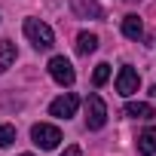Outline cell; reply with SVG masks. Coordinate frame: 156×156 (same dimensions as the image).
Masks as SVG:
<instances>
[{
	"label": "cell",
	"instance_id": "cell-3",
	"mask_svg": "<svg viewBox=\"0 0 156 156\" xmlns=\"http://www.w3.org/2000/svg\"><path fill=\"white\" fill-rule=\"evenodd\" d=\"M104 122H107V104L101 101V95H89L86 98V126L92 132H98V129H104Z\"/></svg>",
	"mask_w": 156,
	"mask_h": 156
},
{
	"label": "cell",
	"instance_id": "cell-10",
	"mask_svg": "<svg viewBox=\"0 0 156 156\" xmlns=\"http://www.w3.org/2000/svg\"><path fill=\"white\" fill-rule=\"evenodd\" d=\"M16 61V43L12 40H0V73H6Z\"/></svg>",
	"mask_w": 156,
	"mask_h": 156
},
{
	"label": "cell",
	"instance_id": "cell-8",
	"mask_svg": "<svg viewBox=\"0 0 156 156\" xmlns=\"http://www.w3.org/2000/svg\"><path fill=\"white\" fill-rule=\"evenodd\" d=\"M126 116H132V119H153L156 110L150 104H144V101H129L126 104Z\"/></svg>",
	"mask_w": 156,
	"mask_h": 156
},
{
	"label": "cell",
	"instance_id": "cell-1",
	"mask_svg": "<svg viewBox=\"0 0 156 156\" xmlns=\"http://www.w3.org/2000/svg\"><path fill=\"white\" fill-rule=\"evenodd\" d=\"M25 37L31 40L34 49H52V46H55L52 28H49L46 22H40V19H25Z\"/></svg>",
	"mask_w": 156,
	"mask_h": 156
},
{
	"label": "cell",
	"instance_id": "cell-17",
	"mask_svg": "<svg viewBox=\"0 0 156 156\" xmlns=\"http://www.w3.org/2000/svg\"><path fill=\"white\" fill-rule=\"evenodd\" d=\"M19 156H34V153H19Z\"/></svg>",
	"mask_w": 156,
	"mask_h": 156
},
{
	"label": "cell",
	"instance_id": "cell-13",
	"mask_svg": "<svg viewBox=\"0 0 156 156\" xmlns=\"http://www.w3.org/2000/svg\"><path fill=\"white\" fill-rule=\"evenodd\" d=\"M12 141H16V126L0 122V147H9Z\"/></svg>",
	"mask_w": 156,
	"mask_h": 156
},
{
	"label": "cell",
	"instance_id": "cell-9",
	"mask_svg": "<svg viewBox=\"0 0 156 156\" xmlns=\"http://www.w3.org/2000/svg\"><path fill=\"white\" fill-rule=\"evenodd\" d=\"M138 153L141 156H156V129H147L138 135Z\"/></svg>",
	"mask_w": 156,
	"mask_h": 156
},
{
	"label": "cell",
	"instance_id": "cell-2",
	"mask_svg": "<svg viewBox=\"0 0 156 156\" xmlns=\"http://www.w3.org/2000/svg\"><path fill=\"white\" fill-rule=\"evenodd\" d=\"M31 141H34L40 150H55V147L61 144V132H58V126L37 122V126L31 129Z\"/></svg>",
	"mask_w": 156,
	"mask_h": 156
},
{
	"label": "cell",
	"instance_id": "cell-12",
	"mask_svg": "<svg viewBox=\"0 0 156 156\" xmlns=\"http://www.w3.org/2000/svg\"><path fill=\"white\" fill-rule=\"evenodd\" d=\"M122 34H126L129 40H138V37L144 34V25H141V19H138V16H126V19H122Z\"/></svg>",
	"mask_w": 156,
	"mask_h": 156
},
{
	"label": "cell",
	"instance_id": "cell-5",
	"mask_svg": "<svg viewBox=\"0 0 156 156\" xmlns=\"http://www.w3.org/2000/svg\"><path fill=\"white\" fill-rule=\"evenodd\" d=\"M138 86H141L138 70H135L132 64H122V67H119V73H116V92H119L122 98H129V95H135V92H138Z\"/></svg>",
	"mask_w": 156,
	"mask_h": 156
},
{
	"label": "cell",
	"instance_id": "cell-4",
	"mask_svg": "<svg viewBox=\"0 0 156 156\" xmlns=\"http://www.w3.org/2000/svg\"><path fill=\"white\" fill-rule=\"evenodd\" d=\"M49 76H52L58 86H73V80H76L73 64H70L64 55H52V58H49Z\"/></svg>",
	"mask_w": 156,
	"mask_h": 156
},
{
	"label": "cell",
	"instance_id": "cell-11",
	"mask_svg": "<svg viewBox=\"0 0 156 156\" xmlns=\"http://www.w3.org/2000/svg\"><path fill=\"white\" fill-rule=\"evenodd\" d=\"M95 49H98V37H95V34L83 31L80 37H76V52H80V55H92Z\"/></svg>",
	"mask_w": 156,
	"mask_h": 156
},
{
	"label": "cell",
	"instance_id": "cell-14",
	"mask_svg": "<svg viewBox=\"0 0 156 156\" xmlns=\"http://www.w3.org/2000/svg\"><path fill=\"white\" fill-rule=\"evenodd\" d=\"M107 80H110V64H98L95 73H92V83H95V86H104Z\"/></svg>",
	"mask_w": 156,
	"mask_h": 156
},
{
	"label": "cell",
	"instance_id": "cell-7",
	"mask_svg": "<svg viewBox=\"0 0 156 156\" xmlns=\"http://www.w3.org/2000/svg\"><path fill=\"white\" fill-rule=\"evenodd\" d=\"M70 6H73V12L80 19H101L104 16V9H101L98 0H70Z\"/></svg>",
	"mask_w": 156,
	"mask_h": 156
},
{
	"label": "cell",
	"instance_id": "cell-16",
	"mask_svg": "<svg viewBox=\"0 0 156 156\" xmlns=\"http://www.w3.org/2000/svg\"><path fill=\"white\" fill-rule=\"evenodd\" d=\"M150 95H153V98H156V83H153V89H150Z\"/></svg>",
	"mask_w": 156,
	"mask_h": 156
},
{
	"label": "cell",
	"instance_id": "cell-15",
	"mask_svg": "<svg viewBox=\"0 0 156 156\" xmlns=\"http://www.w3.org/2000/svg\"><path fill=\"white\" fill-rule=\"evenodd\" d=\"M61 156H83V150H80V147H64Z\"/></svg>",
	"mask_w": 156,
	"mask_h": 156
},
{
	"label": "cell",
	"instance_id": "cell-6",
	"mask_svg": "<svg viewBox=\"0 0 156 156\" xmlns=\"http://www.w3.org/2000/svg\"><path fill=\"white\" fill-rule=\"evenodd\" d=\"M76 107H80V98H76L73 92H64L61 98H55L49 104V116H58V119H70L76 113Z\"/></svg>",
	"mask_w": 156,
	"mask_h": 156
}]
</instances>
